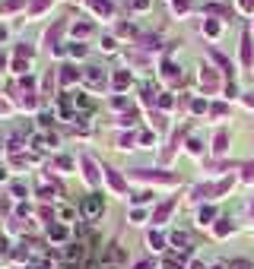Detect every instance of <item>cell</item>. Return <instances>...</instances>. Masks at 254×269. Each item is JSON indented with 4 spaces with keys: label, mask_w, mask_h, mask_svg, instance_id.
I'll return each mask as SVG.
<instances>
[{
    "label": "cell",
    "mask_w": 254,
    "mask_h": 269,
    "mask_svg": "<svg viewBox=\"0 0 254 269\" xmlns=\"http://www.w3.org/2000/svg\"><path fill=\"white\" fill-rule=\"evenodd\" d=\"M32 54H35V51H32L29 45H19V48H16V57H25V60H32Z\"/></svg>",
    "instance_id": "1f68e13d"
},
{
    "label": "cell",
    "mask_w": 254,
    "mask_h": 269,
    "mask_svg": "<svg viewBox=\"0 0 254 269\" xmlns=\"http://www.w3.org/2000/svg\"><path fill=\"white\" fill-rule=\"evenodd\" d=\"M200 83H203V89H216V73H213L210 67H203V73H200Z\"/></svg>",
    "instance_id": "e0dca14e"
},
{
    "label": "cell",
    "mask_w": 254,
    "mask_h": 269,
    "mask_svg": "<svg viewBox=\"0 0 254 269\" xmlns=\"http://www.w3.org/2000/svg\"><path fill=\"white\" fill-rule=\"evenodd\" d=\"M19 108H23V111H35V108H38V98L32 95V92H23V98H19Z\"/></svg>",
    "instance_id": "2e32d148"
},
{
    "label": "cell",
    "mask_w": 254,
    "mask_h": 269,
    "mask_svg": "<svg viewBox=\"0 0 254 269\" xmlns=\"http://www.w3.org/2000/svg\"><path fill=\"white\" fill-rule=\"evenodd\" d=\"M83 73L76 70V67H61V86H70L73 79H79Z\"/></svg>",
    "instance_id": "5bb4252c"
},
{
    "label": "cell",
    "mask_w": 254,
    "mask_h": 269,
    "mask_svg": "<svg viewBox=\"0 0 254 269\" xmlns=\"http://www.w3.org/2000/svg\"><path fill=\"white\" fill-rule=\"evenodd\" d=\"M133 269H152V263H146V260H143V263H137Z\"/></svg>",
    "instance_id": "bcb514c9"
},
{
    "label": "cell",
    "mask_w": 254,
    "mask_h": 269,
    "mask_svg": "<svg viewBox=\"0 0 254 269\" xmlns=\"http://www.w3.org/2000/svg\"><path fill=\"white\" fill-rule=\"evenodd\" d=\"M6 250H10V241H6V238H0V253H6Z\"/></svg>",
    "instance_id": "ee69618b"
},
{
    "label": "cell",
    "mask_w": 254,
    "mask_h": 269,
    "mask_svg": "<svg viewBox=\"0 0 254 269\" xmlns=\"http://www.w3.org/2000/svg\"><path fill=\"white\" fill-rule=\"evenodd\" d=\"M232 187V178H226V180H219V184H203V187H197V190H194V197H219V193H226Z\"/></svg>",
    "instance_id": "7a4b0ae2"
},
{
    "label": "cell",
    "mask_w": 254,
    "mask_h": 269,
    "mask_svg": "<svg viewBox=\"0 0 254 269\" xmlns=\"http://www.w3.org/2000/svg\"><path fill=\"white\" fill-rule=\"evenodd\" d=\"M232 269H254V266L245 263V260H235V263H232Z\"/></svg>",
    "instance_id": "ab89813d"
},
{
    "label": "cell",
    "mask_w": 254,
    "mask_h": 269,
    "mask_svg": "<svg viewBox=\"0 0 254 269\" xmlns=\"http://www.w3.org/2000/svg\"><path fill=\"white\" fill-rule=\"evenodd\" d=\"M188 149L194 152V156H200V149H203V146H200V143H197V139H191V143H188Z\"/></svg>",
    "instance_id": "74e56055"
},
{
    "label": "cell",
    "mask_w": 254,
    "mask_h": 269,
    "mask_svg": "<svg viewBox=\"0 0 254 269\" xmlns=\"http://www.w3.org/2000/svg\"><path fill=\"white\" fill-rule=\"evenodd\" d=\"M152 127H156V130H165V117H162V114H152Z\"/></svg>",
    "instance_id": "e575fe53"
},
{
    "label": "cell",
    "mask_w": 254,
    "mask_h": 269,
    "mask_svg": "<svg viewBox=\"0 0 254 269\" xmlns=\"http://www.w3.org/2000/svg\"><path fill=\"white\" fill-rule=\"evenodd\" d=\"M165 269H181V260H175V257H169V260H165Z\"/></svg>",
    "instance_id": "8d00e7d4"
},
{
    "label": "cell",
    "mask_w": 254,
    "mask_h": 269,
    "mask_svg": "<svg viewBox=\"0 0 254 269\" xmlns=\"http://www.w3.org/2000/svg\"><path fill=\"white\" fill-rule=\"evenodd\" d=\"M0 114H10V102H3V98H0Z\"/></svg>",
    "instance_id": "f6af8a7d"
},
{
    "label": "cell",
    "mask_w": 254,
    "mask_h": 269,
    "mask_svg": "<svg viewBox=\"0 0 254 269\" xmlns=\"http://www.w3.org/2000/svg\"><path fill=\"white\" fill-rule=\"evenodd\" d=\"M67 51H70L73 57H83V54H86V45H79V42H76V45H70V48H67Z\"/></svg>",
    "instance_id": "836d02e7"
},
{
    "label": "cell",
    "mask_w": 254,
    "mask_h": 269,
    "mask_svg": "<svg viewBox=\"0 0 254 269\" xmlns=\"http://www.w3.org/2000/svg\"><path fill=\"white\" fill-rule=\"evenodd\" d=\"M102 174H105V180H108V187L115 193H127V184H124V178L115 171V168H102Z\"/></svg>",
    "instance_id": "52a82bcc"
},
{
    "label": "cell",
    "mask_w": 254,
    "mask_h": 269,
    "mask_svg": "<svg viewBox=\"0 0 254 269\" xmlns=\"http://www.w3.org/2000/svg\"><path fill=\"white\" fill-rule=\"evenodd\" d=\"M51 168H54V171H64V174H67V171H73V168H76V161H73L70 156H57L54 161H51Z\"/></svg>",
    "instance_id": "7c38bea8"
},
{
    "label": "cell",
    "mask_w": 254,
    "mask_h": 269,
    "mask_svg": "<svg viewBox=\"0 0 254 269\" xmlns=\"http://www.w3.org/2000/svg\"><path fill=\"white\" fill-rule=\"evenodd\" d=\"M38 200H51V197H54V187H48V184H38Z\"/></svg>",
    "instance_id": "83f0119b"
},
{
    "label": "cell",
    "mask_w": 254,
    "mask_h": 269,
    "mask_svg": "<svg viewBox=\"0 0 254 269\" xmlns=\"http://www.w3.org/2000/svg\"><path fill=\"white\" fill-rule=\"evenodd\" d=\"M232 228H235V225H232L229 219H219V225H216V238H226V234H232Z\"/></svg>",
    "instance_id": "7402d4cb"
},
{
    "label": "cell",
    "mask_w": 254,
    "mask_h": 269,
    "mask_svg": "<svg viewBox=\"0 0 254 269\" xmlns=\"http://www.w3.org/2000/svg\"><path fill=\"white\" fill-rule=\"evenodd\" d=\"M48 238L54 241V244H61V241L70 238V231H67V225H54V222H51L48 225Z\"/></svg>",
    "instance_id": "8fae6325"
},
{
    "label": "cell",
    "mask_w": 254,
    "mask_h": 269,
    "mask_svg": "<svg viewBox=\"0 0 254 269\" xmlns=\"http://www.w3.org/2000/svg\"><path fill=\"white\" fill-rule=\"evenodd\" d=\"M10 212V200H0V215H6Z\"/></svg>",
    "instance_id": "7bdbcfd3"
},
{
    "label": "cell",
    "mask_w": 254,
    "mask_h": 269,
    "mask_svg": "<svg viewBox=\"0 0 254 269\" xmlns=\"http://www.w3.org/2000/svg\"><path fill=\"white\" fill-rule=\"evenodd\" d=\"M29 70V60L25 57H13V73H25Z\"/></svg>",
    "instance_id": "4316f807"
},
{
    "label": "cell",
    "mask_w": 254,
    "mask_h": 269,
    "mask_svg": "<svg viewBox=\"0 0 254 269\" xmlns=\"http://www.w3.org/2000/svg\"><path fill=\"white\" fill-rule=\"evenodd\" d=\"M3 67H6V57H3V54H0V70H3Z\"/></svg>",
    "instance_id": "c3c4849f"
},
{
    "label": "cell",
    "mask_w": 254,
    "mask_h": 269,
    "mask_svg": "<svg viewBox=\"0 0 254 269\" xmlns=\"http://www.w3.org/2000/svg\"><path fill=\"white\" fill-rule=\"evenodd\" d=\"M162 76L169 79V83H175V79H178V67H175V64H165V67H162Z\"/></svg>",
    "instance_id": "d4e9b609"
},
{
    "label": "cell",
    "mask_w": 254,
    "mask_h": 269,
    "mask_svg": "<svg viewBox=\"0 0 254 269\" xmlns=\"http://www.w3.org/2000/svg\"><path fill=\"white\" fill-rule=\"evenodd\" d=\"M213 219H216V212H213L210 206H203V209L197 212V222H200V225H213Z\"/></svg>",
    "instance_id": "d6986e66"
},
{
    "label": "cell",
    "mask_w": 254,
    "mask_h": 269,
    "mask_svg": "<svg viewBox=\"0 0 254 269\" xmlns=\"http://www.w3.org/2000/svg\"><path fill=\"white\" fill-rule=\"evenodd\" d=\"M172 209H175V200H165V203L159 206L156 212H152V222H156V225H162V222H165V219L172 215Z\"/></svg>",
    "instance_id": "9c48e42d"
},
{
    "label": "cell",
    "mask_w": 254,
    "mask_h": 269,
    "mask_svg": "<svg viewBox=\"0 0 254 269\" xmlns=\"http://www.w3.org/2000/svg\"><path fill=\"white\" fill-rule=\"evenodd\" d=\"M83 79H86V86H89V89H102V86H105V73L99 70V67H86V70H83Z\"/></svg>",
    "instance_id": "8992f818"
},
{
    "label": "cell",
    "mask_w": 254,
    "mask_h": 269,
    "mask_svg": "<svg viewBox=\"0 0 254 269\" xmlns=\"http://www.w3.org/2000/svg\"><path fill=\"white\" fill-rule=\"evenodd\" d=\"M51 3H54V0H29L25 13H29V16H42L45 10H51Z\"/></svg>",
    "instance_id": "30bf717a"
},
{
    "label": "cell",
    "mask_w": 254,
    "mask_h": 269,
    "mask_svg": "<svg viewBox=\"0 0 254 269\" xmlns=\"http://www.w3.org/2000/svg\"><path fill=\"white\" fill-rule=\"evenodd\" d=\"M105 263H121V260H124V250H121V247H118V244H108V250H105Z\"/></svg>",
    "instance_id": "4fadbf2b"
},
{
    "label": "cell",
    "mask_w": 254,
    "mask_h": 269,
    "mask_svg": "<svg viewBox=\"0 0 254 269\" xmlns=\"http://www.w3.org/2000/svg\"><path fill=\"white\" fill-rule=\"evenodd\" d=\"M0 180H6V168L3 165H0Z\"/></svg>",
    "instance_id": "7dc6e473"
},
{
    "label": "cell",
    "mask_w": 254,
    "mask_h": 269,
    "mask_svg": "<svg viewBox=\"0 0 254 269\" xmlns=\"http://www.w3.org/2000/svg\"><path fill=\"white\" fill-rule=\"evenodd\" d=\"M83 257V244H70L67 247V260H79Z\"/></svg>",
    "instance_id": "f1b7e54d"
},
{
    "label": "cell",
    "mask_w": 254,
    "mask_h": 269,
    "mask_svg": "<svg viewBox=\"0 0 254 269\" xmlns=\"http://www.w3.org/2000/svg\"><path fill=\"white\" fill-rule=\"evenodd\" d=\"M146 241H150L152 250H162V247H165V238H162L159 231H150V238H146Z\"/></svg>",
    "instance_id": "44dd1931"
},
{
    "label": "cell",
    "mask_w": 254,
    "mask_h": 269,
    "mask_svg": "<svg viewBox=\"0 0 254 269\" xmlns=\"http://www.w3.org/2000/svg\"><path fill=\"white\" fill-rule=\"evenodd\" d=\"M64 29H67V19H57V22H54V25H51V29H48V32H45V45H48V48H51V51H54V48H61V45H57V42H61V35H64Z\"/></svg>",
    "instance_id": "277c9868"
},
{
    "label": "cell",
    "mask_w": 254,
    "mask_h": 269,
    "mask_svg": "<svg viewBox=\"0 0 254 269\" xmlns=\"http://www.w3.org/2000/svg\"><path fill=\"white\" fill-rule=\"evenodd\" d=\"M118 124H121V127L137 124V111H127V114H121V117H118Z\"/></svg>",
    "instance_id": "f546056e"
},
{
    "label": "cell",
    "mask_w": 254,
    "mask_h": 269,
    "mask_svg": "<svg viewBox=\"0 0 254 269\" xmlns=\"http://www.w3.org/2000/svg\"><path fill=\"white\" fill-rule=\"evenodd\" d=\"M172 244H175L181 253H188V250H191V247H188L191 241H188V234H184V231H175V234H172Z\"/></svg>",
    "instance_id": "9a60e30c"
},
{
    "label": "cell",
    "mask_w": 254,
    "mask_h": 269,
    "mask_svg": "<svg viewBox=\"0 0 254 269\" xmlns=\"http://www.w3.org/2000/svg\"><path fill=\"white\" fill-rule=\"evenodd\" d=\"M79 209H83V215L86 219H99V215L105 212V200L99 197V193H89V197L79 203Z\"/></svg>",
    "instance_id": "6da1fadb"
},
{
    "label": "cell",
    "mask_w": 254,
    "mask_h": 269,
    "mask_svg": "<svg viewBox=\"0 0 254 269\" xmlns=\"http://www.w3.org/2000/svg\"><path fill=\"white\" fill-rule=\"evenodd\" d=\"M133 146V133H121L118 136V149H130Z\"/></svg>",
    "instance_id": "4dcf8cb0"
},
{
    "label": "cell",
    "mask_w": 254,
    "mask_h": 269,
    "mask_svg": "<svg viewBox=\"0 0 254 269\" xmlns=\"http://www.w3.org/2000/svg\"><path fill=\"white\" fill-rule=\"evenodd\" d=\"M35 269H54V263H51V260H42V263H35Z\"/></svg>",
    "instance_id": "b9f144b4"
},
{
    "label": "cell",
    "mask_w": 254,
    "mask_h": 269,
    "mask_svg": "<svg viewBox=\"0 0 254 269\" xmlns=\"http://www.w3.org/2000/svg\"><path fill=\"white\" fill-rule=\"evenodd\" d=\"M89 32H92V25H89V22H76V25H73V35H79V38H86Z\"/></svg>",
    "instance_id": "484cf974"
},
{
    "label": "cell",
    "mask_w": 254,
    "mask_h": 269,
    "mask_svg": "<svg viewBox=\"0 0 254 269\" xmlns=\"http://www.w3.org/2000/svg\"><path fill=\"white\" fill-rule=\"evenodd\" d=\"M251 212H254V206H251Z\"/></svg>",
    "instance_id": "816d5d0a"
},
{
    "label": "cell",
    "mask_w": 254,
    "mask_h": 269,
    "mask_svg": "<svg viewBox=\"0 0 254 269\" xmlns=\"http://www.w3.org/2000/svg\"><path fill=\"white\" fill-rule=\"evenodd\" d=\"M19 6H29V3H25V0H6V3L0 6V13H16Z\"/></svg>",
    "instance_id": "603a6c76"
},
{
    "label": "cell",
    "mask_w": 254,
    "mask_h": 269,
    "mask_svg": "<svg viewBox=\"0 0 254 269\" xmlns=\"http://www.w3.org/2000/svg\"><path fill=\"white\" fill-rule=\"evenodd\" d=\"M127 86H130V73H127V70H118V73H115V89H127Z\"/></svg>",
    "instance_id": "ffe728a7"
},
{
    "label": "cell",
    "mask_w": 254,
    "mask_h": 269,
    "mask_svg": "<svg viewBox=\"0 0 254 269\" xmlns=\"http://www.w3.org/2000/svg\"><path fill=\"white\" fill-rule=\"evenodd\" d=\"M238 6H242V10H248V13H251V10H254V0H238Z\"/></svg>",
    "instance_id": "60d3db41"
},
{
    "label": "cell",
    "mask_w": 254,
    "mask_h": 269,
    "mask_svg": "<svg viewBox=\"0 0 254 269\" xmlns=\"http://www.w3.org/2000/svg\"><path fill=\"white\" fill-rule=\"evenodd\" d=\"M203 32H206V35H219V25L210 19V22H203Z\"/></svg>",
    "instance_id": "d590c367"
},
{
    "label": "cell",
    "mask_w": 254,
    "mask_h": 269,
    "mask_svg": "<svg viewBox=\"0 0 254 269\" xmlns=\"http://www.w3.org/2000/svg\"><path fill=\"white\" fill-rule=\"evenodd\" d=\"M226 146H229V136H226V133H216V139H213V149H216V152H226Z\"/></svg>",
    "instance_id": "cb8c5ba5"
},
{
    "label": "cell",
    "mask_w": 254,
    "mask_h": 269,
    "mask_svg": "<svg viewBox=\"0 0 254 269\" xmlns=\"http://www.w3.org/2000/svg\"><path fill=\"white\" fill-rule=\"evenodd\" d=\"M86 6H89L96 16H105L108 19L111 13H115V6H111V0H86Z\"/></svg>",
    "instance_id": "ba28073f"
},
{
    "label": "cell",
    "mask_w": 254,
    "mask_h": 269,
    "mask_svg": "<svg viewBox=\"0 0 254 269\" xmlns=\"http://www.w3.org/2000/svg\"><path fill=\"white\" fill-rule=\"evenodd\" d=\"M130 178H137V180H152V184H175V178H172V174H150L146 168L130 171Z\"/></svg>",
    "instance_id": "5b68a950"
},
{
    "label": "cell",
    "mask_w": 254,
    "mask_h": 269,
    "mask_svg": "<svg viewBox=\"0 0 254 269\" xmlns=\"http://www.w3.org/2000/svg\"><path fill=\"white\" fill-rule=\"evenodd\" d=\"M191 269H203V266H200V263H191Z\"/></svg>",
    "instance_id": "681fc988"
},
{
    "label": "cell",
    "mask_w": 254,
    "mask_h": 269,
    "mask_svg": "<svg viewBox=\"0 0 254 269\" xmlns=\"http://www.w3.org/2000/svg\"><path fill=\"white\" fill-rule=\"evenodd\" d=\"M79 168H83V178H86V184H92V187H96L99 180H102V174H99L96 161H92L89 156H79Z\"/></svg>",
    "instance_id": "3957f363"
},
{
    "label": "cell",
    "mask_w": 254,
    "mask_h": 269,
    "mask_svg": "<svg viewBox=\"0 0 254 269\" xmlns=\"http://www.w3.org/2000/svg\"><path fill=\"white\" fill-rule=\"evenodd\" d=\"M133 10H150V0H133Z\"/></svg>",
    "instance_id": "f35d334b"
},
{
    "label": "cell",
    "mask_w": 254,
    "mask_h": 269,
    "mask_svg": "<svg viewBox=\"0 0 254 269\" xmlns=\"http://www.w3.org/2000/svg\"><path fill=\"white\" fill-rule=\"evenodd\" d=\"M54 143H57V139H54V136H48V133H42V136H35V149H42V152H45V149H51Z\"/></svg>",
    "instance_id": "ac0fdd59"
},
{
    "label": "cell",
    "mask_w": 254,
    "mask_h": 269,
    "mask_svg": "<svg viewBox=\"0 0 254 269\" xmlns=\"http://www.w3.org/2000/svg\"><path fill=\"white\" fill-rule=\"evenodd\" d=\"M13 197H16V200L25 197V184H23V180H16V184H13Z\"/></svg>",
    "instance_id": "d6a6232c"
},
{
    "label": "cell",
    "mask_w": 254,
    "mask_h": 269,
    "mask_svg": "<svg viewBox=\"0 0 254 269\" xmlns=\"http://www.w3.org/2000/svg\"><path fill=\"white\" fill-rule=\"evenodd\" d=\"M92 269H96V266H92Z\"/></svg>",
    "instance_id": "f5cc1de1"
},
{
    "label": "cell",
    "mask_w": 254,
    "mask_h": 269,
    "mask_svg": "<svg viewBox=\"0 0 254 269\" xmlns=\"http://www.w3.org/2000/svg\"><path fill=\"white\" fill-rule=\"evenodd\" d=\"M216 269H223V266H216Z\"/></svg>",
    "instance_id": "f907efd6"
}]
</instances>
